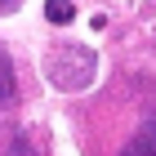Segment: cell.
Segmentation results:
<instances>
[{"label": "cell", "mask_w": 156, "mask_h": 156, "mask_svg": "<svg viewBox=\"0 0 156 156\" xmlns=\"http://www.w3.org/2000/svg\"><path fill=\"white\" fill-rule=\"evenodd\" d=\"M49 80L58 89H85L94 80V54L80 45H62L49 54Z\"/></svg>", "instance_id": "cell-1"}, {"label": "cell", "mask_w": 156, "mask_h": 156, "mask_svg": "<svg viewBox=\"0 0 156 156\" xmlns=\"http://www.w3.org/2000/svg\"><path fill=\"white\" fill-rule=\"evenodd\" d=\"M120 156H156V112L143 120V129L129 138V147H125Z\"/></svg>", "instance_id": "cell-2"}, {"label": "cell", "mask_w": 156, "mask_h": 156, "mask_svg": "<svg viewBox=\"0 0 156 156\" xmlns=\"http://www.w3.org/2000/svg\"><path fill=\"white\" fill-rule=\"evenodd\" d=\"M13 98V62H9V54L0 49V107Z\"/></svg>", "instance_id": "cell-3"}, {"label": "cell", "mask_w": 156, "mask_h": 156, "mask_svg": "<svg viewBox=\"0 0 156 156\" xmlns=\"http://www.w3.org/2000/svg\"><path fill=\"white\" fill-rule=\"evenodd\" d=\"M72 13H76L72 0H45V18L49 23H72Z\"/></svg>", "instance_id": "cell-4"}, {"label": "cell", "mask_w": 156, "mask_h": 156, "mask_svg": "<svg viewBox=\"0 0 156 156\" xmlns=\"http://www.w3.org/2000/svg\"><path fill=\"white\" fill-rule=\"evenodd\" d=\"M5 156H36V147H31V138H27V134H18V138L9 143V152H5Z\"/></svg>", "instance_id": "cell-5"}]
</instances>
